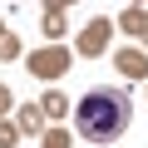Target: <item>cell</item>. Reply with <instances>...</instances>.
Returning a JSON list of instances; mask_svg holds the SVG:
<instances>
[{"mask_svg": "<svg viewBox=\"0 0 148 148\" xmlns=\"http://www.w3.org/2000/svg\"><path fill=\"white\" fill-rule=\"evenodd\" d=\"M133 119V99L123 89H89L79 104H74V128H79L89 143H114L123 138Z\"/></svg>", "mask_w": 148, "mask_h": 148, "instance_id": "cell-1", "label": "cell"}, {"mask_svg": "<svg viewBox=\"0 0 148 148\" xmlns=\"http://www.w3.org/2000/svg\"><path fill=\"white\" fill-rule=\"evenodd\" d=\"M35 79H59L69 69V49L64 45H45V49H30V64H25Z\"/></svg>", "mask_w": 148, "mask_h": 148, "instance_id": "cell-2", "label": "cell"}, {"mask_svg": "<svg viewBox=\"0 0 148 148\" xmlns=\"http://www.w3.org/2000/svg\"><path fill=\"white\" fill-rule=\"evenodd\" d=\"M109 30H114L109 20H89V25H84V35H79V54H89V59H94V54H104V49H109Z\"/></svg>", "mask_w": 148, "mask_h": 148, "instance_id": "cell-3", "label": "cell"}, {"mask_svg": "<svg viewBox=\"0 0 148 148\" xmlns=\"http://www.w3.org/2000/svg\"><path fill=\"white\" fill-rule=\"evenodd\" d=\"M114 64H119L123 79H148V54H143V49H119Z\"/></svg>", "mask_w": 148, "mask_h": 148, "instance_id": "cell-4", "label": "cell"}, {"mask_svg": "<svg viewBox=\"0 0 148 148\" xmlns=\"http://www.w3.org/2000/svg\"><path fill=\"white\" fill-rule=\"evenodd\" d=\"M40 109H45V119H54V123H59V119H69V99H64L59 89H49V94L40 99Z\"/></svg>", "mask_w": 148, "mask_h": 148, "instance_id": "cell-5", "label": "cell"}, {"mask_svg": "<svg viewBox=\"0 0 148 148\" xmlns=\"http://www.w3.org/2000/svg\"><path fill=\"white\" fill-rule=\"evenodd\" d=\"M119 25H123L128 35H148V10H143V5H128V10L119 15Z\"/></svg>", "mask_w": 148, "mask_h": 148, "instance_id": "cell-6", "label": "cell"}, {"mask_svg": "<svg viewBox=\"0 0 148 148\" xmlns=\"http://www.w3.org/2000/svg\"><path fill=\"white\" fill-rule=\"evenodd\" d=\"M45 128V109L40 104H20V133H40Z\"/></svg>", "mask_w": 148, "mask_h": 148, "instance_id": "cell-7", "label": "cell"}, {"mask_svg": "<svg viewBox=\"0 0 148 148\" xmlns=\"http://www.w3.org/2000/svg\"><path fill=\"white\" fill-rule=\"evenodd\" d=\"M49 40H59L64 35V5H45V25H40Z\"/></svg>", "mask_w": 148, "mask_h": 148, "instance_id": "cell-8", "label": "cell"}, {"mask_svg": "<svg viewBox=\"0 0 148 148\" xmlns=\"http://www.w3.org/2000/svg\"><path fill=\"white\" fill-rule=\"evenodd\" d=\"M45 148H69V128H49L45 133Z\"/></svg>", "mask_w": 148, "mask_h": 148, "instance_id": "cell-9", "label": "cell"}, {"mask_svg": "<svg viewBox=\"0 0 148 148\" xmlns=\"http://www.w3.org/2000/svg\"><path fill=\"white\" fill-rule=\"evenodd\" d=\"M20 138V123H5V119H0V148H10Z\"/></svg>", "mask_w": 148, "mask_h": 148, "instance_id": "cell-10", "label": "cell"}, {"mask_svg": "<svg viewBox=\"0 0 148 148\" xmlns=\"http://www.w3.org/2000/svg\"><path fill=\"white\" fill-rule=\"evenodd\" d=\"M15 54H20V40L5 35V40H0V59H15Z\"/></svg>", "mask_w": 148, "mask_h": 148, "instance_id": "cell-11", "label": "cell"}, {"mask_svg": "<svg viewBox=\"0 0 148 148\" xmlns=\"http://www.w3.org/2000/svg\"><path fill=\"white\" fill-rule=\"evenodd\" d=\"M5 109H10V89L0 84V114H5Z\"/></svg>", "mask_w": 148, "mask_h": 148, "instance_id": "cell-12", "label": "cell"}, {"mask_svg": "<svg viewBox=\"0 0 148 148\" xmlns=\"http://www.w3.org/2000/svg\"><path fill=\"white\" fill-rule=\"evenodd\" d=\"M0 40H5V25H0Z\"/></svg>", "mask_w": 148, "mask_h": 148, "instance_id": "cell-13", "label": "cell"}, {"mask_svg": "<svg viewBox=\"0 0 148 148\" xmlns=\"http://www.w3.org/2000/svg\"><path fill=\"white\" fill-rule=\"evenodd\" d=\"M143 40H148V35H143Z\"/></svg>", "mask_w": 148, "mask_h": 148, "instance_id": "cell-14", "label": "cell"}]
</instances>
